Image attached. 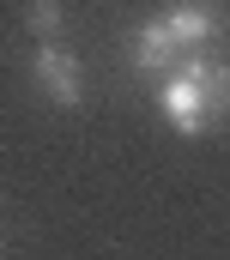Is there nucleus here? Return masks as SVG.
<instances>
[{
  "label": "nucleus",
  "mask_w": 230,
  "mask_h": 260,
  "mask_svg": "<svg viewBox=\"0 0 230 260\" xmlns=\"http://www.w3.org/2000/svg\"><path fill=\"white\" fill-rule=\"evenodd\" d=\"M158 24L170 30V43H176L182 61L188 55H212L224 43V0H170L158 12Z\"/></svg>",
  "instance_id": "1"
},
{
  "label": "nucleus",
  "mask_w": 230,
  "mask_h": 260,
  "mask_svg": "<svg viewBox=\"0 0 230 260\" xmlns=\"http://www.w3.org/2000/svg\"><path fill=\"white\" fill-rule=\"evenodd\" d=\"M176 73L194 85V97H200V109H206V127L230 121V67L218 61V55H188Z\"/></svg>",
  "instance_id": "3"
},
{
  "label": "nucleus",
  "mask_w": 230,
  "mask_h": 260,
  "mask_svg": "<svg viewBox=\"0 0 230 260\" xmlns=\"http://www.w3.org/2000/svg\"><path fill=\"white\" fill-rule=\"evenodd\" d=\"M31 79H37V91H43L55 109H79V97H85L79 55H67L61 43H43V49L31 55Z\"/></svg>",
  "instance_id": "2"
},
{
  "label": "nucleus",
  "mask_w": 230,
  "mask_h": 260,
  "mask_svg": "<svg viewBox=\"0 0 230 260\" xmlns=\"http://www.w3.org/2000/svg\"><path fill=\"white\" fill-rule=\"evenodd\" d=\"M127 61H133V73H139V79H170L176 67H182V55H176L170 30H164L158 18H146V24L127 37Z\"/></svg>",
  "instance_id": "4"
},
{
  "label": "nucleus",
  "mask_w": 230,
  "mask_h": 260,
  "mask_svg": "<svg viewBox=\"0 0 230 260\" xmlns=\"http://www.w3.org/2000/svg\"><path fill=\"white\" fill-rule=\"evenodd\" d=\"M158 109H164V121H170L176 133H206V109H200V97H194V85L182 79V73H170L164 85H158Z\"/></svg>",
  "instance_id": "5"
},
{
  "label": "nucleus",
  "mask_w": 230,
  "mask_h": 260,
  "mask_svg": "<svg viewBox=\"0 0 230 260\" xmlns=\"http://www.w3.org/2000/svg\"><path fill=\"white\" fill-rule=\"evenodd\" d=\"M24 24H31L43 43H55L61 24H67V6H61V0H31V6H24Z\"/></svg>",
  "instance_id": "6"
}]
</instances>
